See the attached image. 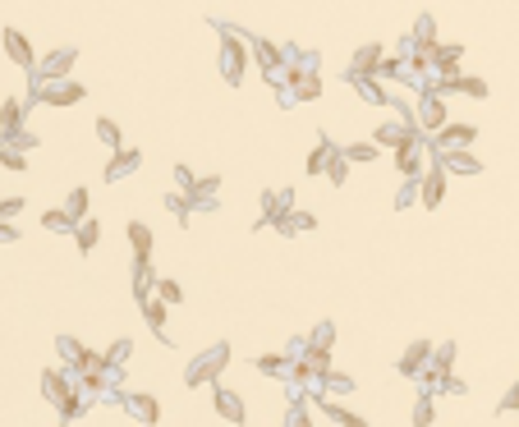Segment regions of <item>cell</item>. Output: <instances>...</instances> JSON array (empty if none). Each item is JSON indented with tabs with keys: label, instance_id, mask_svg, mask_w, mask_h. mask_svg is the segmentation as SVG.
<instances>
[{
	"label": "cell",
	"instance_id": "obj_2",
	"mask_svg": "<svg viewBox=\"0 0 519 427\" xmlns=\"http://www.w3.org/2000/svg\"><path fill=\"white\" fill-rule=\"evenodd\" d=\"M5 51H9V60L14 65H23V70H33V46H28V37L23 33H14V28H5Z\"/></svg>",
	"mask_w": 519,
	"mask_h": 427
},
{
	"label": "cell",
	"instance_id": "obj_16",
	"mask_svg": "<svg viewBox=\"0 0 519 427\" xmlns=\"http://www.w3.org/2000/svg\"><path fill=\"white\" fill-rule=\"evenodd\" d=\"M414 423H418V427H427V423H432V395H423V400H418V409H414Z\"/></svg>",
	"mask_w": 519,
	"mask_h": 427
},
{
	"label": "cell",
	"instance_id": "obj_4",
	"mask_svg": "<svg viewBox=\"0 0 519 427\" xmlns=\"http://www.w3.org/2000/svg\"><path fill=\"white\" fill-rule=\"evenodd\" d=\"M212 400H217V414H225L230 423H244V404H239V395H234V391H221V386H217Z\"/></svg>",
	"mask_w": 519,
	"mask_h": 427
},
{
	"label": "cell",
	"instance_id": "obj_18",
	"mask_svg": "<svg viewBox=\"0 0 519 427\" xmlns=\"http://www.w3.org/2000/svg\"><path fill=\"white\" fill-rule=\"evenodd\" d=\"M180 299H184V289L175 280H161V304H180Z\"/></svg>",
	"mask_w": 519,
	"mask_h": 427
},
{
	"label": "cell",
	"instance_id": "obj_3",
	"mask_svg": "<svg viewBox=\"0 0 519 427\" xmlns=\"http://www.w3.org/2000/svg\"><path fill=\"white\" fill-rule=\"evenodd\" d=\"M129 244H133V257H138V267H148V257H152V230L143 226V221H133V226H129Z\"/></svg>",
	"mask_w": 519,
	"mask_h": 427
},
{
	"label": "cell",
	"instance_id": "obj_15",
	"mask_svg": "<svg viewBox=\"0 0 519 427\" xmlns=\"http://www.w3.org/2000/svg\"><path fill=\"white\" fill-rule=\"evenodd\" d=\"M92 244H97V226H92V221H83V226H78V248L87 253Z\"/></svg>",
	"mask_w": 519,
	"mask_h": 427
},
{
	"label": "cell",
	"instance_id": "obj_20",
	"mask_svg": "<svg viewBox=\"0 0 519 427\" xmlns=\"http://www.w3.org/2000/svg\"><path fill=\"white\" fill-rule=\"evenodd\" d=\"M97 133H102V138L111 143V148L120 143V129H115V120H102V124H97Z\"/></svg>",
	"mask_w": 519,
	"mask_h": 427
},
{
	"label": "cell",
	"instance_id": "obj_23",
	"mask_svg": "<svg viewBox=\"0 0 519 427\" xmlns=\"http://www.w3.org/2000/svg\"><path fill=\"white\" fill-rule=\"evenodd\" d=\"M285 427H308V414H303V409H295V414L285 418Z\"/></svg>",
	"mask_w": 519,
	"mask_h": 427
},
{
	"label": "cell",
	"instance_id": "obj_11",
	"mask_svg": "<svg viewBox=\"0 0 519 427\" xmlns=\"http://www.w3.org/2000/svg\"><path fill=\"white\" fill-rule=\"evenodd\" d=\"M423 124H427V129L446 124V106H442V101H427V106H423Z\"/></svg>",
	"mask_w": 519,
	"mask_h": 427
},
{
	"label": "cell",
	"instance_id": "obj_22",
	"mask_svg": "<svg viewBox=\"0 0 519 427\" xmlns=\"http://www.w3.org/2000/svg\"><path fill=\"white\" fill-rule=\"evenodd\" d=\"M165 207H170L175 216H189V202H184V198H165Z\"/></svg>",
	"mask_w": 519,
	"mask_h": 427
},
{
	"label": "cell",
	"instance_id": "obj_9",
	"mask_svg": "<svg viewBox=\"0 0 519 427\" xmlns=\"http://www.w3.org/2000/svg\"><path fill=\"white\" fill-rule=\"evenodd\" d=\"M42 226H46V230H78V221L70 216V211H46Z\"/></svg>",
	"mask_w": 519,
	"mask_h": 427
},
{
	"label": "cell",
	"instance_id": "obj_17",
	"mask_svg": "<svg viewBox=\"0 0 519 427\" xmlns=\"http://www.w3.org/2000/svg\"><path fill=\"white\" fill-rule=\"evenodd\" d=\"M143 317H148V322L156 326V331H161V322H165V308H161V304H152V299H148V304H143Z\"/></svg>",
	"mask_w": 519,
	"mask_h": 427
},
{
	"label": "cell",
	"instance_id": "obj_21",
	"mask_svg": "<svg viewBox=\"0 0 519 427\" xmlns=\"http://www.w3.org/2000/svg\"><path fill=\"white\" fill-rule=\"evenodd\" d=\"M18 211H23V202H18V198H5V202H0V221L18 216Z\"/></svg>",
	"mask_w": 519,
	"mask_h": 427
},
{
	"label": "cell",
	"instance_id": "obj_5",
	"mask_svg": "<svg viewBox=\"0 0 519 427\" xmlns=\"http://www.w3.org/2000/svg\"><path fill=\"white\" fill-rule=\"evenodd\" d=\"M221 60H225V79L239 83V74H244V51H239L234 42H225V46H221Z\"/></svg>",
	"mask_w": 519,
	"mask_h": 427
},
{
	"label": "cell",
	"instance_id": "obj_8",
	"mask_svg": "<svg viewBox=\"0 0 519 427\" xmlns=\"http://www.w3.org/2000/svg\"><path fill=\"white\" fill-rule=\"evenodd\" d=\"M18 120H23V106H18V101H5V106H0V124H5V133H14Z\"/></svg>",
	"mask_w": 519,
	"mask_h": 427
},
{
	"label": "cell",
	"instance_id": "obj_19",
	"mask_svg": "<svg viewBox=\"0 0 519 427\" xmlns=\"http://www.w3.org/2000/svg\"><path fill=\"white\" fill-rule=\"evenodd\" d=\"M0 161H5L9 170H23V157H18L14 148H5V143H0Z\"/></svg>",
	"mask_w": 519,
	"mask_h": 427
},
{
	"label": "cell",
	"instance_id": "obj_14",
	"mask_svg": "<svg viewBox=\"0 0 519 427\" xmlns=\"http://www.w3.org/2000/svg\"><path fill=\"white\" fill-rule=\"evenodd\" d=\"M345 157L349 161H372L377 157V143H354V148H345Z\"/></svg>",
	"mask_w": 519,
	"mask_h": 427
},
{
	"label": "cell",
	"instance_id": "obj_10",
	"mask_svg": "<svg viewBox=\"0 0 519 427\" xmlns=\"http://www.w3.org/2000/svg\"><path fill=\"white\" fill-rule=\"evenodd\" d=\"M46 96H51V101H78V96H83V87H78V83H60V87H51V92H46Z\"/></svg>",
	"mask_w": 519,
	"mask_h": 427
},
{
	"label": "cell",
	"instance_id": "obj_13",
	"mask_svg": "<svg viewBox=\"0 0 519 427\" xmlns=\"http://www.w3.org/2000/svg\"><path fill=\"white\" fill-rule=\"evenodd\" d=\"M42 391H46V395H51V400H60V395H65V377H60V372H46V382H42ZM65 400H70V395H65Z\"/></svg>",
	"mask_w": 519,
	"mask_h": 427
},
{
	"label": "cell",
	"instance_id": "obj_12",
	"mask_svg": "<svg viewBox=\"0 0 519 427\" xmlns=\"http://www.w3.org/2000/svg\"><path fill=\"white\" fill-rule=\"evenodd\" d=\"M65 211H70V216L78 221V216L87 211V193H83V189H74V193H70V202H65ZM78 226H83V221H78Z\"/></svg>",
	"mask_w": 519,
	"mask_h": 427
},
{
	"label": "cell",
	"instance_id": "obj_24",
	"mask_svg": "<svg viewBox=\"0 0 519 427\" xmlns=\"http://www.w3.org/2000/svg\"><path fill=\"white\" fill-rule=\"evenodd\" d=\"M0 239H5V244H14V239H18V230H14V226H0Z\"/></svg>",
	"mask_w": 519,
	"mask_h": 427
},
{
	"label": "cell",
	"instance_id": "obj_7",
	"mask_svg": "<svg viewBox=\"0 0 519 427\" xmlns=\"http://www.w3.org/2000/svg\"><path fill=\"white\" fill-rule=\"evenodd\" d=\"M133 166H138V152H133V148H124L120 157H115L111 166H106V179H120V174H129Z\"/></svg>",
	"mask_w": 519,
	"mask_h": 427
},
{
	"label": "cell",
	"instance_id": "obj_6",
	"mask_svg": "<svg viewBox=\"0 0 519 427\" xmlns=\"http://www.w3.org/2000/svg\"><path fill=\"white\" fill-rule=\"evenodd\" d=\"M129 414H133V418H143V423H156V418H161V409H156L152 395H133V400H129Z\"/></svg>",
	"mask_w": 519,
	"mask_h": 427
},
{
	"label": "cell",
	"instance_id": "obj_1",
	"mask_svg": "<svg viewBox=\"0 0 519 427\" xmlns=\"http://www.w3.org/2000/svg\"><path fill=\"white\" fill-rule=\"evenodd\" d=\"M225 358H230V349L217 345V349H207V354L193 363V372H189V386H202V382H212V367H221Z\"/></svg>",
	"mask_w": 519,
	"mask_h": 427
}]
</instances>
